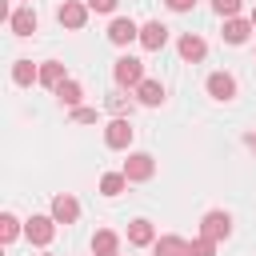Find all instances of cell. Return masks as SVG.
Wrapping results in <instances>:
<instances>
[{"instance_id": "1", "label": "cell", "mask_w": 256, "mask_h": 256, "mask_svg": "<svg viewBox=\"0 0 256 256\" xmlns=\"http://www.w3.org/2000/svg\"><path fill=\"white\" fill-rule=\"evenodd\" d=\"M112 76H116L120 88H140V84H144V64H140L136 56H120L116 68H112Z\"/></svg>"}, {"instance_id": "2", "label": "cell", "mask_w": 256, "mask_h": 256, "mask_svg": "<svg viewBox=\"0 0 256 256\" xmlns=\"http://www.w3.org/2000/svg\"><path fill=\"white\" fill-rule=\"evenodd\" d=\"M152 172H156V160H152L148 152H132V156L124 160V176H128L132 184H140V180H152Z\"/></svg>"}, {"instance_id": "3", "label": "cell", "mask_w": 256, "mask_h": 256, "mask_svg": "<svg viewBox=\"0 0 256 256\" xmlns=\"http://www.w3.org/2000/svg\"><path fill=\"white\" fill-rule=\"evenodd\" d=\"M200 236H208V240H228V236H232V216H228V212H208V216L200 220Z\"/></svg>"}, {"instance_id": "4", "label": "cell", "mask_w": 256, "mask_h": 256, "mask_svg": "<svg viewBox=\"0 0 256 256\" xmlns=\"http://www.w3.org/2000/svg\"><path fill=\"white\" fill-rule=\"evenodd\" d=\"M24 236L44 248V244H52V236H56V220H52V216H32V220L24 224Z\"/></svg>"}, {"instance_id": "5", "label": "cell", "mask_w": 256, "mask_h": 256, "mask_svg": "<svg viewBox=\"0 0 256 256\" xmlns=\"http://www.w3.org/2000/svg\"><path fill=\"white\" fill-rule=\"evenodd\" d=\"M76 216H80L76 196H68V192L52 196V220H56V224H76Z\"/></svg>"}, {"instance_id": "6", "label": "cell", "mask_w": 256, "mask_h": 256, "mask_svg": "<svg viewBox=\"0 0 256 256\" xmlns=\"http://www.w3.org/2000/svg\"><path fill=\"white\" fill-rule=\"evenodd\" d=\"M56 20H60L64 28H84V24H88V8L76 4V0H64V4L56 8Z\"/></svg>"}, {"instance_id": "7", "label": "cell", "mask_w": 256, "mask_h": 256, "mask_svg": "<svg viewBox=\"0 0 256 256\" xmlns=\"http://www.w3.org/2000/svg\"><path fill=\"white\" fill-rule=\"evenodd\" d=\"M104 144H108V148H128V144H132V124H128L124 116H116V120L104 128Z\"/></svg>"}, {"instance_id": "8", "label": "cell", "mask_w": 256, "mask_h": 256, "mask_svg": "<svg viewBox=\"0 0 256 256\" xmlns=\"http://www.w3.org/2000/svg\"><path fill=\"white\" fill-rule=\"evenodd\" d=\"M108 40H112V44H132V40H140V28H136V20H128V16H116V20H112V28H108Z\"/></svg>"}, {"instance_id": "9", "label": "cell", "mask_w": 256, "mask_h": 256, "mask_svg": "<svg viewBox=\"0 0 256 256\" xmlns=\"http://www.w3.org/2000/svg\"><path fill=\"white\" fill-rule=\"evenodd\" d=\"M140 44H144L148 52H160V48L168 44V28H164L160 20H148V24L140 28Z\"/></svg>"}, {"instance_id": "10", "label": "cell", "mask_w": 256, "mask_h": 256, "mask_svg": "<svg viewBox=\"0 0 256 256\" xmlns=\"http://www.w3.org/2000/svg\"><path fill=\"white\" fill-rule=\"evenodd\" d=\"M208 96H212V100H232V96H236V80H232L228 72H212V76H208Z\"/></svg>"}, {"instance_id": "11", "label": "cell", "mask_w": 256, "mask_h": 256, "mask_svg": "<svg viewBox=\"0 0 256 256\" xmlns=\"http://www.w3.org/2000/svg\"><path fill=\"white\" fill-rule=\"evenodd\" d=\"M36 24H40V20H36V12H32V8H16V12L8 16V28H12L16 36H32V32H36Z\"/></svg>"}, {"instance_id": "12", "label": "cell", "mask_w": 256, "mask_h": 256, "mask_svg": "<svg viewBox=\"0 0 256 256\" xmlns=\"http://www.w3.org/2000/svg\"><path fill=\"white\" fill-rule=\"evenodd\" d=\"M176 48H180V56H184V60H192V64H196V60H204V52H208V44H204L196 32H184Z\"/></svg>"}, {"instance_id": "13", "label": "cell", "mask_w": 256, "mask_h": 256, "mask_svg": "<svg viewBox=\"0 0 256 256\" xmlns=\"http://www.w3.org/2000/svg\"><path fill=\"white\" fill-rule=\"evenodd\" d=\"M64 80H68V72H64V64H60V60H44V64H40V84H44V88H52V92H56Z\"/></svg>"}, {"instance_id": "14", "label": "cell", "mask_w": 256, "mask_h": 256, "mask_svg": "<svg viewBox=\"0 0 256 256\" xmlns=\"http://www.w3.org/2000/svg\"><path fill=\"white\" fill-rule=\"evenodd\" d=\"M128 244H136V248H148V244H156L152 220H132V224H128Z\"/></svg>"}, {"instance_id": "15", "label": "cell", "mask_w": 256, "mask_h": 256, "mask_svg": "<svg viewBox=\"0 0 256 256\" xmlns=\"http://www.w3.org/2000/svg\"><path fill=\"white\" fill-rule=\"evenodd\" d=\"M152 252H156V256H192V252H188V240H180V236H160V240L152 244Z\"/></svg>"}, {"instance_id": "16", "label": "cell", "mask_w": 256, "mask_h": 256, "mask_svg": "<svg viewBox=\"0 0 256 256\" xmlns=\"http://www.w3.org/2000/svg\"><path fill=\"white\" fill-rule=\"evenodd\" d=\"M248 32H252V20H240V16L224 20V40H228V44H244Z\"/></svg>"}, {"instance_id": "17", "label": "cell", "mask_w": 256, "mask_h": 256, "mask_svg": "<svg viewBox=\"0 0 256 256\" xmlns=\"http://www.w3.org/2000/svg\"><path fill=\"white\" fill-rule=\"evenodd\" d=\"M12 80H16L20 88H28V84L40 80V68H36L32 60H16V64H12Z\"/></svg>"}, {"instance_id": "18", "label": "cell", "mask_w": 256, "mask_h": 256, "mask_svg": "<svg viewBox=\"0 0 256 256\" xmlns=\"http://www.w3.org/2000/svg\"><path fill=\"white\" fill-rule=\"evenodd\" d=\"M80 96H84V88H80V80H64V84L56 88V100H60L64 108H80Z\"/></svg>"}, {"instance_id": "19", "label": "cell", "mask_w": 256, "mask_h": 256, "mask_svg": "<svg viewBox=\"0 0 256 256\" xmlns=\"http://www.w3.org/2000/svg\"><path fill=\"white\" fill-rule=\"evenodd\" d=\"M116 248H120V240H116V232H108V228H100V232L92 236V252H96V256H116Z\"/></svg>"}, {"instance_id": "20", "label": "cell", "mask_w": 256, "mask_h": 256, "mask_svg": "<svg viewBox=\"0 0 256 256\" xmlns=\"http://www.w3.org/2000/svg\"><path fill=\"white\" fill-rule=\"evenodd\" d=\"M136 96H140V104H148V108H156V104L164 100V88H160V80H144V84L136 88Z\"/></svg>"}, {"instance_id": "21", "label": "cell", "mask_w": 256, "mask_h": 256, "mask_svg": "<svg viewBox=\"0 0 256 256\" xmlns=\"http://www.w3.org/2000/svg\"><path fill=\"white\" fill-rule=\"evenodd\" d=\"M124 188H128V176H124V172H108V176H100V192H104V196H120Z\"/></svg>"}, {"instance_id": "22", "label": "cell", "mask_w": 256, "mask_h": 256, "mask_svg": "<svg viewBox=\"0 0 256 256\" xmlns=\"http://www.w3.org/2000/svg\"><path fill=\"white\" fill-rule=\"evenodd\" d=\"M0 236H4V244L20 236V220H16L12 212H4V216H0Z\"/></svg>"}, {"instance_id": "23", "label": "cell", "mask_w": 256, "mask_h": 256, "mask_svg": "<svg viewBox=\"0 0 256 256\" xmlns=\"http://www.w3.org/2000/svg\"><path fill=\"white\" fill-rule=\"evenodd\" d=\"M188 252H192V256H216V240L196 236V240H188Z\"/></svg>"}, {"instance_id": "24", "label": "cell", "mask_w": 256, "mask_h": 256, "mask_svg": "<svg viewBox=\"0 0 256 256\" xmlns=\"http://www.w3.org/2000/svg\"><path fill=\"white\" fill-rule=\"evenodd\" d=\"M212 8H216L220 16H228V20H232V16L240 12V0H212Z\"/></svg>"}, {"instance_id": "25", "label": "cell", "mask_w": 256, "mask_h": 256, "mask_svg": "<svg viewBox=\"0 0 256 256\" xmlns=\"http://www.w3.org/2000/svg\"><path fill=\"white\" fill-rule=\"evenodd\" d=\"M72 120L76 124H96V108H72Z\"/></svg>"}, {"instance_id": "26", "label": "cell", "mask_w": 256, "mask_h": 256, "mask_svg": "<svg viewBox=\"0 0 256 256\" xmlns=\"http://www.w3.org/2000/svg\"><path fill=\"white\" fill-rule=\"evenodd\" d=\"M88 8H96V12H112L116 0H88Z\"/></svg>"}, {"instance_id": "27", "label": "cell", "mask_w": 256, "mask_h": 256, "mask_svg": "<svg viewBox=\"0 0 256 256\" xmlns=\"http://www.w3.org/2000/svg\"><path fill=\"white\" fill-rule=\"evenodd\" d=\"M164 4H168V8H172V12H188V8H192V4H196V0H164Z\"/></svg>"}, {"instance_id": "28", "label": "cell", "mask_w": 256, "mask_h": 256, "mask_svg": "<svg viewBox=\"0 0 256 256\" xmlns=\"http://www.w3.org/2000/svg\"><path fill=\"white\" fill-rule=\"evenodd\" d=\"M108 108H112V112H124L128 104H124V96H112V100H108Z\"/></svg>"}, {"instance_id": "29", "label": "cell", "mask_w": 256, "mask_h": 256, "mask_svg": "<svg viewBox=\"0 0 256 256\" xmlns=\"http://www.w3.org/2000/svg\"><path fill=\"white\" fill-rule=\"evenodd\" d=\"M252 28H256V12H252Z\"/></svg>"}, {"instance_id": "30", "label": "cell", "mask_w": 256, "mask_h": 256, "mask_svg": "<svg viewBox=\"0 0 256 256\" xmlns=\"http://www.w3.org/2000/svg\"><path fill=\"white\" fill-rule=\"evenodd\" d=\"M252 148H256V136H252Z\"/></svg>"}]
</instances>
